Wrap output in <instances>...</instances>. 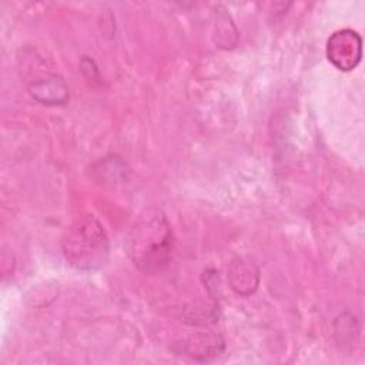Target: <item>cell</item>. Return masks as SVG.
Masks as SVG:
<instances>
[{"instance_id":"5","label":"cell","mask_w":365,"mask_h":365,"mask_svg":"<svg viewBox=\"0 0 365 365\" xmlns=\"http://www.w3.org/2000/svg\"><path fill=\"white\" fill-rule=\"evenodd\" d=\"M184 351L194 359L210 362L224 351V341L220 335L211 332H198L184 342Z\"/></svg>"},{"instance_id":"4","label":"cell","mask_w":365,"mask_h":365,"mask_svg":"<svg viewBox=\"0 0 365 365\" xmlns=\"http://www.w3.org/2000/svg\"><path fill=\"white\" fill-rule=\"evenodd\" d=\"M29 93L36 101L47 106L66 104L70 97L66 81L56 74H48L44 78L30 83Z\"/></svg>"},{"instance_id":"2","label":"cell","mask_w":365,"mask_h":365,"mask_svg":"<svg viewBox=\"0 0 365 365\" xmlns=\"http://www.w3.org/2000/svg\"><path fill=\"white\" fill-rule=\"evenodd\" d=\"M60 244L67 264L78 271H97L108 261L107 234L93 215L74 220L66 228Z\"/></svg>"},{"instance_id":"1","label":"cell","mask_w":365,"mask_h":365,"mask_svg":"<svg viewBox=\"0 0 365 365\" xmlns=\"http://www.w3.org/2000/svg\"><path fill=\"white\" fill-rule=\"evenodd\" d=\"M127 250L134 265L145 275L161 272L171 259L173 232L160 211H147L135 221Z\"/></svg>"},{"instance_id":"6","label":"cell","mask_w":365,"mask_h":365,"mask_svg":"<svg viewBox=\"0 0 365 365\" xmlns=\"http://www.w3.org/2000/svg\"><path fill=\"white\" fill-rule=\"evenodd\" d=\"M228 281L231 288L240 295L252 294L259 281V272L254 262L244 258H237L231 262L228 269Z\"/></svg>"},{"instance_id":"3","label":"cell","mask_w":365,"mask_h":365,"mask_svg":"<svg viewBox=\"0 0 365 365\" xmlns=\"http://www.w3.org/2000/svg\"><path fill=\"white\" fill-rule=\"evenodd\" d=\"M327 57L338 70L349 71L355 68L362 57L361 36L351 29L335 31L328 38Z\"/></svg>"}]
</instances>
